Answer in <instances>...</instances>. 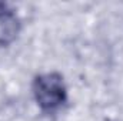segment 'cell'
I'll list each match as a JSON object with an SVG mask.
<instances>
[{
    "label": "cell",
    "mask_w": 123,
    "mask_h": 121,
    "mask_svg": "<svg viewBox=\"0 0 123 121\" xmlns=\"http://www.w3.org/2000/svg\"><path fill=\"white\" fill-rule=\"evenodd\" d=\"M36 103L43 110H55L66 101V86L63 77L57 73L39 76L33 83Z\"/></svg>",
    "instance_id": "obj_1"
},
{
    "label": "cell",
    "mask_w": 123,
    "mask_h": 121,
    "mask_svg": "<svg viewBox=\"0 0 123 121\" xmlns=\"http://www.w3.org/2000/svg\"><path fill=\"white\" fill-rule=\"evenodd\" d=\"M19 33V22L13 10L0 1V46L12 43Z\"/></svg>",
    "instance_id": "obj_2"
}]
</instances>
